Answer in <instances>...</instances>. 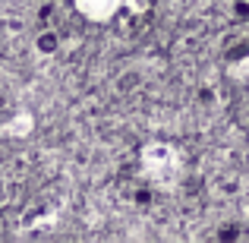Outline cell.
<instances>
[{
    "instance_id": "cell-4",
    "label": "cell",
    "mask_w": 249,
    "mask_h": 243,
    "mask_svg": "<svg viewBox=\"0 0 249 243\" xmlns=\"http://www.w3.org/2000/svg\"><path fill=\"white\" fill-rule=\"evenodd\" d=\"M0 218H3V208H0Z\"/></svg>"
},
{
    "instance_id": "cell-1",
    "label": "cell",
    "mask_w": 249,
    "mask_h": 243,
    "mask_svg": "<svg viewBox=\"0 0 249 243\" xmlns=\"http://www.w3.org/2000/svg\"><path fill=\"white\" fill-rule=\"evenodd\" d=\"M57 48H60V35H57L54 29L38 32V38H35V51L38 54H57Z\"/></svg>"
},
{
    "instance_id": "cell-3",
    "label": "cell",
    "mask_w": 249,
    "mask_h": 243,
    "mask_svg": "<svg viewBox=\"0 0 249 243\" xmlns=\"http://www.w3.org/2000/svg\"><path fill=\"white\" fill-rule=\"evenodd\" d=\"M237 234H240L237 227H221V231H218V237H221V240H237Z\"/></svg>"
},
{
    "instance_id": "cell-2",
    "label": "cell",
    "mask_w": 249,
    "mask_h": 243,
    "mask_svg": "<svg viewBox=\"0 0 249 243\" xmlns=\"http://www.w3.org/2000/svg\"><path fill=\"white\" fill-rule=\"evenodd\" d=\"M233 19H249V3L246 0H237V3H233Z\"/></svg>"
}]
</instances>
